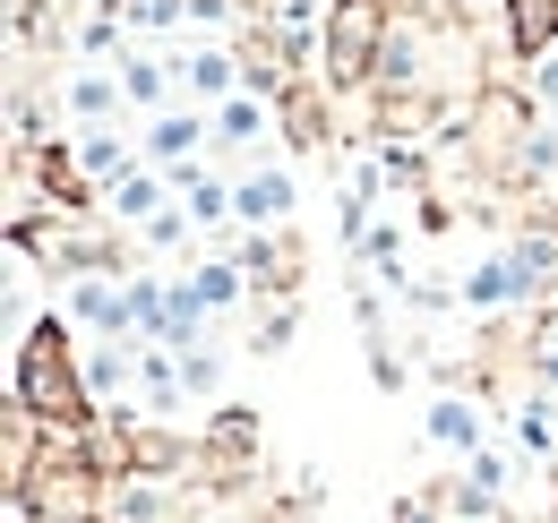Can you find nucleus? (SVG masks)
<instances>
[{
  "label": "nucleus",
  "instance_id": "obj_4",
  "mask_svg": "<svg viewBox=\"0 0 558 523\" xmlns=\"http://www.w3.org/2000/svg\"><path fill=\"white\" fill-rule=\"evenodd\" d=\"M361 44H369V0H352L344 26H336V52H344V61H361Z\"/></svg>",
  "mask_w": 558,
  "mask_h": 523
},
{
  "label": "nucleus",
  "instance_id": "obj_3",
  "mask_svg": "<svg viewBox=\"0 0 558 523\" xmlns=\"http://www.w3.org/2000/svg\"><path fill=\"white\" fill-rule=\"evenodd\" d=\"M550 26H558V0H515V35L524 44H542Z\"/></svg>",
  "mask_w": 558,
  "mask_h": 523
},
{
  "label": "nucleus",
  "instance_id": "obj_2",
  "mask_svg": "<svg viewBox=\"0 0 558 523\" xmlns=\"http://www.w3.org/2000/svg\"><path fill=\"white\" fill-rule=\"evenodd\" d=\"M429 438H438V447H473V412H464V403H438V412H429Z\"/></svg>",
  "mask_w": 558,
  "mask_h": 523
},
{
  "label": "nucleus",
  "instance_id": "obj_1",
  "mask_svg": "<svg viewBox=\"0 0 558 523\" xmlns=\"http://www.w3.org/2000/svg\"><path fill=\"white\" fill-rule=\"evenodd\" d=\"M17 403H26L35 421H52V429H86V412H95V394H86V378L70 369L52 318L26 335V352H17Z\"/></svg>",
  "mask_w": 558,
  "mask_h": 523
}]
</instances>
